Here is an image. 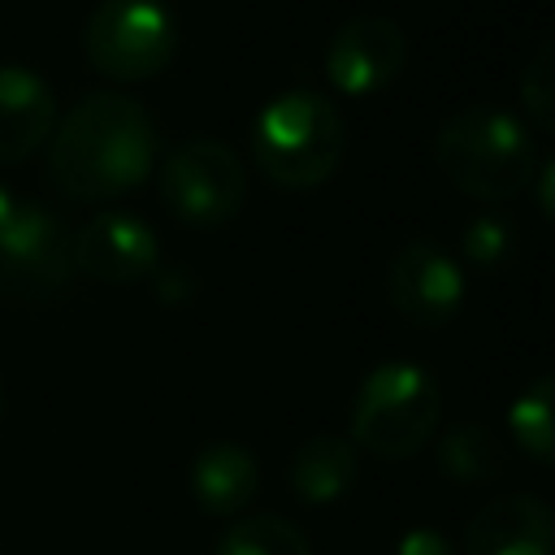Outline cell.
<instances>
[{"mask_svg": "<svg viewBox=\"0 0 555 555\" xmlns=\"http://www.w3.org/2000/svg\"><path fill=\"white\" fill-rule=\"evenodd\" d=\"M256 169L282 191H312L330 182L347 156V126L334 100L321 91H282L273 95L247 134Z\"/></svg>", "mask_w": 555, "mask_h": 555, "instance_id": "3", "label": "cell"}, {"mask_svg": "<svg viewBox=\"0 0 555 555\" xmlns=\"http://www.w3.org/2000/svg\"><path fill=\"white\" fill-rule=\"evenodd\" d=\"M551 399H555V377L542 373L533 386H525L512 408H507V434L512 442L538 464L546 468L555 460V416H551Z\"/></svg>", "mask_w": 555, "mask_h": 555, "instance_id": "17", "label": "cell"}, {"mask_svg": "<svg viewBox=\"0 0 555 555\" xmlns=\"http://www.w3.org/2000/svg\"><path fill=\"white\" fill-rule=\"evenodd\" d=\"M408 65V35L382 13L347 17L325 43V78L343 95H377Z\"/></svg>", "mask_w": 555, "mask_h": 555, "instance_id": "9", "label": "cell"}, {"mask_svg": "<svg viewBox=\"0 0 555 555\" xmlns=\"http://www.w3.org/2000/svg\"><path fill=\"white\" fill-rule=\"evenodd\" d=\"M507 447L486 421H455L438 438V468L460 486H494L507 477Z\"/></svg>", "mask_w": 555, "mask_h": 555, "instance_id": "15", "label": "cell"}, {"mask_svg": "<svg viewBox=\"0 0 555 555\" xmlns=\"http://www.w3.org/2000/svg\"><path fill=\"white\" fill-rule=\"evenodd\" d=\"M17 204H22V199H17V195H13V191H9L4 182H0V234H4V225L13 221V212H17Z\"/></svg>", "mask_w": 555, "mask_h": 555, "instance_id": "23", "label": "cell"}, {"mask_svg": "<svg viewBox=\"0 0 555 555\" xmlns=\"http://www.w3.org/2000/svg\"><path fill=\"white\" fill-rule=\"evenodd\" d=\"M56 126L52 87L26 65H0V165L35 156Z\"/></svg>", "mask_w": 555, "mask_h": 555, "instance_id": "12", "label": "cell"}, {"mask_svg": "<svg viewBox=\"0 0 555 555\" xmlns=\"http://www.w3.org/2000/svg\"><path fill=\"white\" fill-rule=\"evenodd\" d=\"M160 199L191 230H221L247 204V169L221 139H182L160 156Z\"/></svg>", "mask_w": 555, "mask_h": 555, "instance_id": "6", "label": "cell"}, {"mask_svg": "<svg viewBox=\"0 0 555 555\" xmlns=\"http://www.w3.org/2000/svg\"><path fill=\"white\" fill-rule=\"evenodd\" d=\"M0 416H4V390H0Z\"/></svg>", "mask_w": 555, "mask_h": 555, "instance_id": "24", "label": "cell"}, {"mask_svg": "<svg viewBox=\"0 0 555 555\" xmlns=\"http://www.w3.org/2000/svg\"><path fill=\"white\" fill-rule=\"evenodd\" d=\"M74 273H87L108 286H130L156 273L160 238L143 217L130 212H95L69 234Z\"/></svg>", "mask_w": 555, "mask_h": 555, "instance_id": "10", "label": "cell"}, {"mask_svg": "<svg viewBox=\"0 0 555 555\" xmlns=\"http://www.w3.org/2000/svg\"><path fill=\"white\" fill-rule=\"evenodd\" d=\"M464 555H555V516L542 494H499L464 525Z\"/></svg>", "mask_w": 555, "mask_h": 555, "instance_id": "11", "label": "cell"}, {"mask_svg": "<svg viewBox=\"0 0 555 555\" xmlns=\"http://www.w3.org/2000/svg\"><path fill=\"white\" fill-rule=\"evenodd\" d=\"M386 299L403 321L421 330H442L464 304V269L460 260H451L447 247L412 238L386 264Z\"/></svg>", "mask_w": 555, "mask_h": 555, "instance_id": "8", "label": "cell"}, {"mask_svg": "<svg viewBox=\"0 0 555 555\" xmlns=\"http://www.w3.org/2000/svg\"><path fill=\"white\" fill-rule=\"evenodd\" d=\"M156 169V121L126 91H91L48 134V182L78 199H121Z\"/></svg>", "mask_w": 555, "mask_h": 555, "instance_id": "1", "label": "cell"}, {"mask_svg": "<svg viewBox=\"0 0 555 555\" xmlns=\"http://www.w3.org/2000/svg\"><path fill=\"white\" fill-rule=\"evenodd\" d=\"M212 555H312L304 529L278 512H243L217 538Z\"/></svg>", "mask_w": 555, "mask_h": 555, "instance_id": "16", "label": "cell"}, {"mask_svg": "<svg viewBox=\"0 0 555 555\" xmlns=\"http://www.w3.org/2000/svg\"><path fill=\"white\" fill-rule=\"evenodd\" d=\"M260 490V464L243 442H208L191 460V499L204 516H243Z\"/></svg>", "mask_w": 555, "mask_h": 555, "instance_id": "13", "label": "cell"}, {"mask_svg": "<svg viewBox=\"0 0 555 555\" xmlns=\"http://www.w3.org/2000/svg\"><path fill=\"white\" fill-rule=\"evenodd\" d=\"M360 473V451L351 447L347 434H312L295 447L286 464V481L299 503L308 507H330L338 503Z\"/></svg>", "mask_w": 555, "mask_h": 555, "instance_id": "14", "label": "cell"}, {"mask_svg": "<svg viewBox=\"0 0 555 555\" xmlns=\"http://www.w3.org/2000/svg\"><path fill=\"white\" fill-rule=\"evenodd\" d=\"M529 186H533V195H538V212L551 217V212H555V165H551V160H538Z\"/></svg>", "mask_w": 555, "mask_h": 555, "instance_id": "22", "label": "cell"}, {"mask_svg": "<svg viewBox=\"0 0 555 555\" xmlns=\"http://www.w3.org/2000/svg\"><path fill=\"white\" fill-rule=\"evenodd\" d=\"M152 291H156V299L169 308V304H186L195 291H199V282L186 273V269H169V264H156V273H152Z\"/></svg>", "mask_w": 555, "mask_h": 555, "instance_id": "20", "label": "cell"}, {"mask_svg": "<svg viewBox=\"0 0 555 555\" xmlns=\"http://www.w3.org/2000/svg\"><path fill=\"white\" fill-rule=\"evenodd\" d=\"M74 278L69 230L39 204H17L0 234V291L17 299H52Z\"/></svg>", "mask_w": 555, "mask_h": 555, "instance_id": "7", "label": "cell"}, {"mask_svg": "<svg viewBox=\"0 0 555 555\" xmlns=\"http://www.w3.org/2000/svg\"><path fill=\"white\" fill-rule=\"evenodd\" d=\"M520 256V230L503 212H477L460 230V260L477 273H503Z\"/></svg>", "mask_w": 555, "mask_h": 555, "instance_id": "18", "label": "cell"}, {"mask_svg": "<svg viewBox=\"0 0 555 555\" xmlns=\"http://www.w3.org/2000/svg\"><path fill=\"white\" fill-rule=\"evenodd\" d=\"M87 65L108 82L156 78L178 52V22L165 0H100L82 26Z\"/></svg>", "mask_w": 555, "mask_h": 555, "instance_id": "5", "label": "cell"}, {"mask_svg": "<svg viewBox=\"0 0 555 555\" xmlns=\"http://www.w3.org/2000/svg\"><path fill=\"white\" fill-rule=\"evenodd\" d=\"M395 555H460V551H455V542H451L442 529H434V525H416V529H408V533L399 538Z\"/></svg>", "mask_w": 555, "mask_h": 555, "instance_id": "21", "label": "cell"}, {"mask_svg": "<svg viewBox=\"0 0 555 555\" xmlns=\"http://www.w3.org/2000/svg\"><path fill=\"white\" fill-rule=\"evenodd\" d=\"M442 421V386L416 360H382L351 399V447L377 460L416 455Z\"/></svg>", "mask_w": 555, "mask_h": 555, "instance_id": "4", "label": "cell"}, {"mask_svg": "<svg viewBox=\"0 0 555 555\" xmlns=\"http://www.w3.org/2000/svg\"><path fill=\"white\" fill-rule=\"evenodd\" d=\"M520 108L542 134L555 130V43L551 39H542L533 56L520 65Z\"/></svg>", "mask_w": 555, "mask_h": 555, "instance_id": "19", "label": "cell"}, {"mask_svg": "<svg viewBox=\"0 0 555 555\" xmlns=\"http://www.w3.org/2000/svg\"><path fill=\"white\" fill-rule=\"evenodd\" d=\"M538 160L542 156L529 126L494 104H468L451 113L434 134V165L442 178L486 204L529 191Z\"/></svg>", "mask_w": 555, "mask_h": 555, "instance_id": "2", "label": "cell"}]
</instances>
